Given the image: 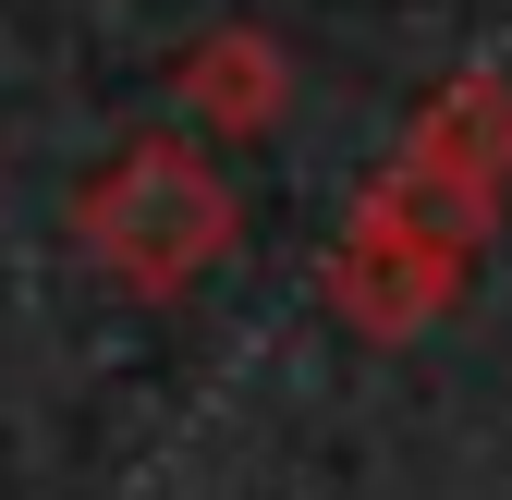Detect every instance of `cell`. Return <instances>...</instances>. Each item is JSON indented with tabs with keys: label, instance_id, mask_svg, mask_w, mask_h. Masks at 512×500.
Returning a JSON list of instances; mask_svg holds the SVG:
<instances>
[{
	"label": "cell",
	"instance_id": "6da1fadb",
	"mask_svg": "<svg viewBox=\"0 0 512 500\" xmlns=\"http://www.w3.org/2000/svg\"><path fill=\"white\" fill-rule=\"evenodd\" d=\"M476 232H488V196H464L452 171H427L403 159L378 196L342 220V257H330V305L354 330L378 342H415L439 305L464 293V257H476Z\"/></svg>",
	"mask_w": 512,
	"mask_h": 500
},
{
	"label": "cell",
	"instance_id": "7a4b0ae2",
	"mask_svg": "<svg viewBox=\"0 0 512 500\" xmlns=\"http://www.w3.org/2000/svg\"><path fill=\"white\" fill-rule=\"evenodd\" d=\"M74 232L86 257L122 281V293H196L220 257H232V183L183 147V135H135L86 196H74Z\"/></svg>",
	"mask_w": 512,
	"mask_h": 500
},
{
	"label": "cell",
	"instance_id": "3957f363",
	"mask_svg": "<svg viewBox=\"0 0 512 500\" xmlns=\"http://www.w3.org/2000/svg\"><path fill=\"white\" fill-rule=\"evenodd\" d=\"M281 98H293V74H281V49L256 25H220V37L183 49V110H196L208 135H269Z\"/></svg>",
	"mask_w": 512,
	"mask_h": 500
},
{
	"label": "cell",
	"instance_id": "277c9868",
	"mask_svg": "<svg viewBox=\"0 0 512 500\" xmlns=\"http://www.w3.org/2000/svg\"><path fill=\"white\" fill-rule=\"evenodd\" d=\"M403 159L452 171L464 196H500V171H512V98H500V86H452V98L415 122V147H403Z\"/></svg>",
	"mask_w": 512,
	"mask_h": 500
}]
</instances>
